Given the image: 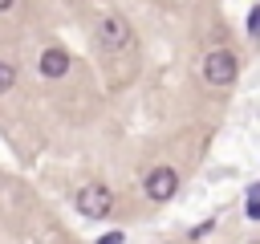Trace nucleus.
<instances>
[{
  "mask_svg": "<svg viewBox=\"0 0 260 244\" xmlns=\"http://www.w3.org/2000/svg\"><path fill=\"white\" fill-rule=\"evenodd\" d=\"M248 216H252V220H260V199H252V203H248Z\"/></svg>",
  "mask_w": 260,
  "mask_h": 244,
  "instance_id": "nucleus-7",
  "label": "nucleus"
},
{
  "mask_svg": "<svg viewBox=\"0 0 260 244\" xmlns=\"http://www.w3.org/2000/svg\"><path fill=\"white\" fill-rule=\"evenodd\" d=\"M4 8H12V0H0V12H4Z\"/></svg>",
  "mask_w": 260,
  "mask_h": 244,
  "instance_id": "nucleus-9",
  "label": "nucleus"
},
{
  "mask_svg": "<svg viewBox=\"0 0 260 244\" xmlns=\"http://www.w3.org/2000/svg\"><path fill=\"white\" fill-rule=\"evenodd\" d=\"M146 195L154 199V203H167L175 191H179V171L175 167H154V171H146Z\"/></svg>",
  "mask_w": 260,
  "mask_h": 244,
  "instance_id": "nucleus-4",
  "label": "nucleus"
},
{
  "mask_svg": "<svg viewBox=\"0 0 260 244\" xmlns=\"http://www.w3.org/2000/svg\"><path fill=\"white\" fill-rule=\"evenodd\" d=\"M252 33H260V12H256V16H252Z\"/></svg>",
  "mask_w": 260,
  "mask_h": 244,
  "instance_id": "nucleus-8",
  "label": "nucleus"
},
{
  "mask_svg": "<svg viewBox=\"0 0 260 244\" xmlns=\"http://www.w3.org/2000/svg\"><path fill=\"white\" fill-rule=\"evenodd\" d=\"M98 41H102V49L118 53V49H126V45L134 41V33H130V24H126V16L106 12V16L98 20Z\"/></svg>",
  "mask_w": 260,
  "mask_h": 244,
  "instance_id": "nucleus-1",
  "label": "nucleus"
},
{
  "mask_svg": "<svg viewBox=\"0 0 260 244\" xmlns=\"http://www.w3.org/2000/svg\"><path fill=\"white\" fill-rule=\"evenodd\" d=\"M236 73H240L236 53H228V49H211V53L203 57V81H207V85H228Z\"/></svg>",
  "mask_w": 260,
  "mask_h": 244,
  "instance_id": "nucleus-2",
  "label": "nucleus"
},
{
  "mask_svg": "<svg viewBox=\"0 0 260 244\" xmlns=\"http://www.w3.org/2000/svg\"><path fill=\"white\" fill-rule=\"evenodd\" d=\"M65 73H69V53H65L61 45H49V49L41 53V77L57 81V77H65Z\"/></svg>",
  "mask_w": 260,
  "mask_h": 244,
  "instance_id": "nucleus-5",
  "label": "nucleus"
},
{
  "mask_svg": "<svg viewBox=\"0 0 260 244\" xmlns=\"http://www.w3.org/2000/svg\"><path fill=\"white\" fill-rule=\"evenodd\" d=\"M110 207H114V195H110L106 183H85V187L77 191V211H81V216L102 220V216H110Z\"/></svg>",
  "mask_w": 260,
  "mask_h": 244,
  "instance_id": "nucleus-3",
  "label": "nucleus"
},
{
  "mask_svg": "<svg viewBox=\"0 0 260 244\" xmlns=\"http://www.w3.org/2000/svg\"><path fill=\"white\" fill-rule=\"evenodd\" d=\"M12 85H16V69H12L8 61H0V94H8Z\"/></svg>",
  "mask_w": 260,
  "mask_h": 244,
  "instance_id": "nucleus-6",
  "label": "nucleus"
}]
</instances>
